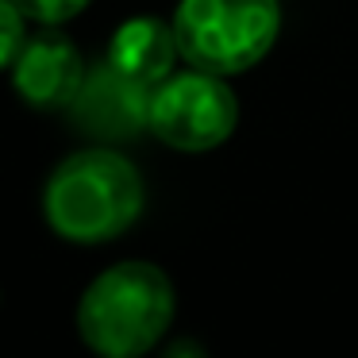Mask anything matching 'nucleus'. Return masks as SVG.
I'll use <instances>...</instances> for the list:
<instances>
[{"mask_svg":"<svg viewBox=\"0 0 358 358\" xmlns=\"http://www.w3.org/2000/svg\"><path fill=\"white\" fill-rule=\"evenodd\" d=\"M20 47H24V12L16 8V0H0V70L16 62Z\"/></svg>","mask_w":358,"mask_h":358,"instance_id":"nucleus-9","label":"nucleus"},{"mask_svg":"<svg viewBox=\"0 0 358 358\" xmlns=\"http://www.w3.org/2000/svg\"><path fill=\"white\" fill-rule=\"evenodd\" d=\"M178 296L158 266L120 262L85 289L78 304V331L104 358H139L170 331Z\"/></svg>","mask_w":358,"mask_h":358,"instance_id":"nucleus-2","label":"nucleus"},{"mask_svg":"<svg viewBox=\"0 0 358 358\" xmlns=\"http://www.w3.org/2000/svg\"><path fill=\"white\" fill-rule=\"evenodd\" d=\"M81 81H85V62L73 39L58 31L24 39L12 62V85L31 108H66L81 89Z\"/></svg>","mask_w":358,"mask_h":358,"instance_id":"nucleus-6","label":"nucleus"},{"mask_svg":"<svg viewBox=\"0 0 358 358\" xmlns=\"http://www.w3.org/2000/svg\"><path fill=\"white\" fill-rule=\"evenodd\" d=\"M66 108L73 127H81L93 139H131L143 127H150V85L120 73L112 62H101L85 73Z\"/></svg>","mask_w":358,"mask_h":358,"instance_id":"nucleus-5","label":"nucleus"},{"mask_svg":"<svg viewBox=\"0 0 358 358\" xmlns=\"http://www.w3.org/2000/svg\"><path fill=\"white\" fill-rule=\"evenodd\" d=\"M278 0H181L173 12L181 58L220 78L258 66L278 43Z\"/></svg>","mask_w":358,"mask_h":358,"instance_id":"nucleus-3","label":"nucleus"},{"mask_svg":"<svg viewBox=\"0 0 358 358\" xmlns=\"http://www.w3.org/2000/svg\"><path fill=\"white\" fill-rule=\"evenodd\" d=\"M93 0H16V8L27 20H39L43 27H58L66 20H73L78 12H85Z\"/></svg>","mask_w":358,"mask_h":358,"instance_id":"nucleus-8","label":"nucleus"},{"mask_svg":"<svg viewBox=\"0 0 358 358\" xmlns=\"http://www.w3.org/2000/svg\"><path fill=\"white\" fill-rule=\"evenodd\" d=\"M143 178L120 150L93 147L70 155L47 181L43 212L55 235L66 243L96 247L139 220L143 212Z\"/></svg>","mask_w":358,"mask_h":358,"instance_id":"nucleus-1","label":"nucleus"},{"mask_svg":"<svg viewBox=\"0 0 358 358\" xmlns=\"http://www.w3.org/2000/svg\"><path fill=\"white\" fill-rule=\"evenodd\" d=\"M178 58H181V47H178V35H173V24H166L158 16L127 20V24L116 27V35L108 43V62L120 73H127V78L143 81L150 89L170 78Z\"/></svg>","mask_w":358,"mask_h":358,"instance_id":"nucleus-7","label":"nucleus"},{"mask_svg":"<svg viewBox=\"0 0 358 358\" xmlns=\"http://www.w3.org/2000/svg\"><path fill=\"white\" fill-rule=\"evenodd\" d=\"M239 124V96L220 73L185 70L150 89V131L173 150H212Z\"/></svg>","mask_w":358,"mask_h":358,"instance_id":"nucleus-4","label":"nucleus"}]
</instances>
